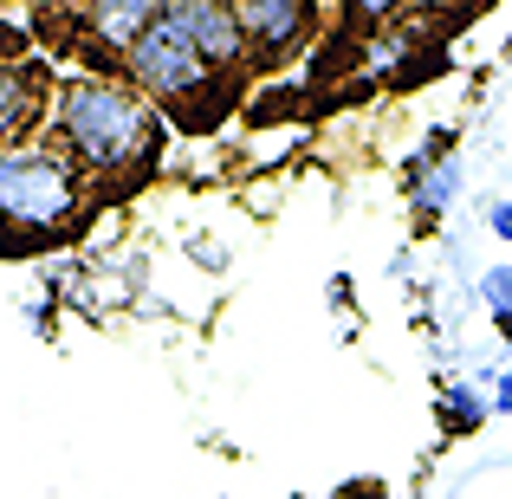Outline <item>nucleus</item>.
<instances>
[{"label":"nucleus","mask_w":512,"mask_h":499,"mask_svg":"<svg viewBox=\"0 0 512 499\" xmlns=\"http://www.w3.org/2000/svg\"><path fill=\"white\" fill-rule=\"evenodd\" d=\"M156 13H163L156 0H98V7L78 13V33H85L98 52H111V59L124 65L130 46H137V39L156 26Z\"/></svg>","instance_id":"obj_5"},{"label":"nucleus","mask_w":512,"mask_h":499,"mask_svg":"<svg viewBox=\"0 0 512 499\" xmlns=\"http://www.w3.org/2000/svg\"><path fill=\"white\" fill-rule=\"evenodd\" d=\"M441 415H448V428H474L480 415H487V402H480L474 389H448V396H441Z\"/></svg>","instance_id":"obj_8"},{"label":"nucleus","mask_w":512,"mask_h":499,"mask_svg":"<svg viewBox=\"0 0 512 499\" xmlns=\"http://www.w3.org/2000/svg\"><path fill=\"white\" fill-rule=\"evenodd\" d=\"M493 409L512 415V376H500V383H493Z\"/></svg>","instance_id":"obj_11"},{"label":"nucleus","mask_w":512,"mask_h":499,"mask_svg":"<svg viewBox=\"0 0 512 499\" xmlns=\"http://www.w3.org/2000/svg\"><path fill=\"white\" fill-rule=\"evenodd\" d=\"M487 227H493V234H500V240H512V201H500V208L487 214Z\"/></svg>","instance_id":"obj_10"},{"label":"nucleus","mask_w":512,"mask_h":499,"mask_svg":"<svg viewBox=\"0 0 512 499\" xmlns=\"http://www.w3.org/2000/svg\"><path fill=\"white\" fill-rule=\"evenodd\" d=\"M85 208V175L65 150L13 143L0 150V247H46Z\"/></svg>","instance_id":"obj_2"},{"label":"nucleus","mask_w":512,"mask_h":499,"mask_svg":"<svg viewBox=\"0 0 512 499\" xmlns=\"http://www.w3.org/2000/svg\"><path fill=\"white\" fill-rule=\"evenodd\" d=\"M52 124H59V143L78 163V175L150 169L156 150H163L156 104L143 98L130 78H111V72L65 78V85L52 91Z\"/></svg>","instance_id":"obj_1"},{"label":"nucleus","mask_w":512,"mask_h":499,"mask_svg":"<svg viewBox=\"0 0 512 499\" xmlns=\"http://www.w3.org/2000/svg\"><path fill=\"white\" fill-rule=\"evenodd\" d=\"M234 20H240V33H247V59L253 65H279L312 39L318 13L305 7V0H240Z\"/></svg>","instance_id":"obj_4"},{"label":"nucleus","mask_w":512,"mask_h":499,"mask_svg":"<svg viewBox=\"0 0 512 499\" xmlns=\"http://www.w3.org/2000/svg\"><path fill=\"white\" fill-rule=\"evenodd\" d=\"M480 292H487V305L500 312V325H512V260H506V266H493V273L480 279Z\"/></svg>","instance_id":"obj_9"},{"label":"nucleus","mask_w":512,"mask_h":499,"mask_svg":"<svg viewBox=\"0 0 512 499\" xmlns=\"http://www.w3.org/2000/svg\"><path fill=\"white\" fill-rule=\"evenodd\" d=\"M39 104H46V72L33 59H0V150H13V137L39 124Z\"/></svg>","instance_id":"obj_6"},{"label":"nucleus","mask_w":512,"mask_h":499,"mask_svg":"<svg viewBox=\"0 0 512 499\" xmlns=\"http://www.w3.org/2000/svg\"><path fill=\"white\" fill-rule=\"evenodd\" d=\"M454 188H461V163H454V156H441V163L415 182V208H422V214H441L454 201Z\"/></svg>","instance_id":"obj_7"},{"label":"nucleus","mask_w":512,"mask_h":499,"mask_svg":"<svg viewBox=\"0 0 512 499\" xmlns=\"http://www.w3.org/2000/svg\"><path fill=\"white\" fill-rule=\"evenodd\" d=\"M163 20L214 65V72H240V65H253L247 59V33H240V20H234L227 0H163Z\"/></svg>","instance_id":"obj_3"}]
</instances>
